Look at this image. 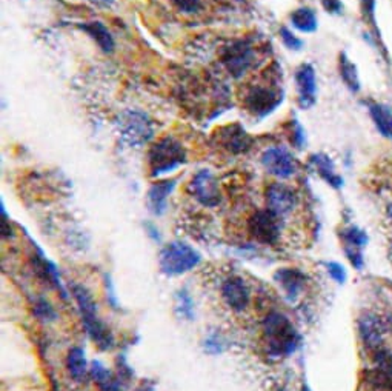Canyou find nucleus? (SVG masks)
Returning <instances> with one entry per match:
<instances>
[{"label":"nucleus","instance_id":"obj_12","mask_svg":"<svg viewBox=\"0 0 392 391\" xmlns=\"http://www.w3.org/2000/svg\"><path fill=\"white\" fill-rule=\"evenodd\" d=\"M341 244H343V252L354 268L361 269L363 268V249L368 245V234L363 229L349 225L340 232Z\"/></svg>","mask_w":392,"mask_h":391},{"label":"nucleus","instance_id":"obj_21","mask_svg":"<svg viewBox=\"0 0 392 391\" xmlns=\"http://www.w3.org/2000/svg\"><path fill=\"white\" fill-rule=\"evenodd\" d=\"M80 29L85 31L89 37H91L94 42L99 45V48L102 49L104 53H113L116 48L114 37L111 31L99 20H93V22H85L84 25H80Z\"/></svg>","mask_w":392,"mask_h":391},{"label":"nucleus","instance_id":"obj_41","mask_svg":"<svg viewBox=\"0 0 392 391\" xmlns=\"http://www.w3.org/2000/svg\"><path fill=\"white\" fill-rule=\"evenodd\" d=\"M237 2H245V0H237Z\"/></svg>","mask_w":392,"mask_h":391},{"label":"nucleus","instance_id":"obj_31","mask_svg":"<svg viewBox=\"0 0 392 391\" xmlns=\"http://www.w3.org/2000/svg\"><path fill=\"white\" fill-rule=\"evenodd\" d=\"M34 315L40 320H54L56 319V312L51 307V304L46 302V300H39V302L34 305Z\"/></svg>","mask_w":392,"mask_h":391},{"label":"nucleus","instance_id":"obj_3","mask_svg":"<svg viewBox=\"0 0 392 391\" xmlns=\"http://www.w3.org/2000/svg\"><path fill=\"white\" fill-rule=\"evenodd\" d=\"M186 160L188 154L185 147L171 136L159 139L149 147L148 165L153 177L176 172L179 167L186 164Z\"/></svg>","mask_w":392,"mask_h":391},{"label":"nucleus","instance_id":"obj_20","mask_svg":"<svg viewBox=\"0 0 392 391\" xmlns=\"http://www.w3.org/2000/svg\"><path fill=\"white\" fill-rule=\"evenodd\" d=\"M89 376L93 377L99 391H124V379L113 375L99 360H93L89 367Z\"/></svg>","mask_w":392,"mask_h":391},{"label":"nucleus","instance_id":"obj_32","mask_svg":"<svg viewBox=\"0 0 392 391\" xmlns=\"http://www.w3.org/2000/svg\"><path fill=\"white\" fill-rule=\"evenodd\" d=\"M325 267H326V272H328L329 277L333 280H336L337 284L341 285V284L346 282L348 274H346V269L343 268V265H340L337 262H326Z\"/></svg>","mask_w":392,"mask_h":391},{"label":"nucleus","instance_id":"obj_26","mask_svg":"<svg viewBox=\"0 0 392 391\" xmlns=\"http://www.w3.org/2000/svg\"><path fill=\"white\" fill-rule=\"evenodd\" d=\"M66 368L74 380H77V382H84V379L89 373V367L86 362L84 348L74 347L69 350L68 357H66Z\"/></svg>","mask_w":392,"mask_h":391},{"label":"nucleus","instance_id":"obj_34","mask_svg":"<svg viewBox=\"0 0 392 391\" xmlns=\"http://www.w3.org/2000/svg\"><path fill=\"white\" fill-rule=\"evenodd\" d=\"M171 2L176 5L179 11L185 14H194L202 6V0H171Z\"/></svg>","mask_w":392,"mask_h":391},{"label":"nucleus","instance_id":"obj_6","mask_svg":"<svg viewBox=\"0 0 392 391\" xmlns=\"http://www.w3.org/2000/svg\"><path fill=\"white\" fill-rule=\"evenodd\" d=\"M283 102V93L268 85H253L243 96V107L249 114L265 119Z\"/></svg>","mask_w":392,"mask_h":391},{"label":"nucleus","instance_id":"obj_10","mask_svg":"<svg viewBox=\"0 0 392 391\" xmlns=\"http://www.w3.org/2000/svg\"><path fill=\"white\" fill-rule=\"evenodd\" d=\"M189 192L203 207L214 208L220 204V189L216 176L209 169H200L189 184Z\"/></svg>","mask_w":392,"mask_h":391},{"label":"nucleus","instance_id":"obj_9","mask_svg":"<svg viewBox=\"0 0 392 391\" xmlns=\"http://www.w3.org/2000/svg\"><path fill=\"white\" fill-rule=\"evenodd\" d=\"M280 216L271 209H260L248 220V229L257 242L271 245L277 242L280 236Z\"/></svg>","mask_w":392,"mask_h":391},{"label":"nucleus","instance_id":"obj_42","mask_svg":"<svg viewBox=\"0 0 392 391\" xmlns=\"http://www.w3.org/2000/svg\"><path fill=\"white\" fill-rule=\"evenodd\" d=\"M278 391H285V390H283V388H281V390H278Z\"/></svg>","mask_w":392,"mask_h":391},{"label":"nucleus","instance_id":"obj_2","mask_svg":"<svg viewBox=\"0 0 392 391\" xmlns=\"http://www.w3.org/2000/svg\"><path fill=\"white\" fill-rule=\"evenodd\" d=\"M73 296L79 305L80 315H82V322L86 330L88 336L93 339V342L102 352H108L114 347V336L109 332V328L104 324V320L97 315V305L93 296L88 293V289L82 285H73Z\"/></svg>","mask_w":392,"mask_h":391},{"label":"nucleus","instance_id":"obj_28","mask_svg":"<svg viewBox=\"0 0 392 391\" xmlns=\"http://www.w3.org/2000/svg\"><path fill=\"white\" fill-rule=\"evenodd\" d=\"M360 9H361V14H363L365 22L374 31L376 39L380 40V31L376 22V0H360Z\"/></svg>","mask_w":392,"mask_h":391},{"label":"nucleus","instance_id":"obj_22","mask_svg":"<svg viewBox=\"0 0 392 391\" xmlns=\"http://www.w3.org/2000/svg\"><path fill=\"white\" fill-rule=\"evenodd\" d=\"M33 264H34V268H36V273L39 274L40 279H44L46 284L53 285L54 288L60 289V293H62L64 297H66V293L65 289L62 287V280H60V276H59V272L56 265L51 262V260H48L44 253L37 252V254H34L33 257Z\"/></svg>","mask_w":392,"mask_h":391},{"label":"nucleus","instance_id":"obj_38","mask_svg":"<svg viewBox=\"0 0 392 391\" xmlns=\"http://www.w3.org/2000/svg\"><path fill=\"white\" fill-rule=\"evenodd\" d=\"M388 216H389L391 222H392V205H389V207H388Z\"/></svg>","mask_w":392,"mask_h":391},{"label":"nucleus","instance_id":"obj_24","mask_svg":"<svg viewBox=\"0 0 392 391\" xmlns=\"http://www.w3.org/2000/svg\"><path fill=\"white\" fill-rule=\"evenodd\" d=\"M291 25L300 33H314L318 26V19L313 8L300 6L289 16Z\"/></svg>","mask_w":392,"mask_h":391},{"label":"nucleus","instance_id":"obj_40","mask_svg":"<svg viewBox=\"0 0 392 391\" xmlns=\"http://www.w3.org/2000/svg\"><path fill=\"white\" fill-rule=\"evenodd\" d=\"M389 257H391V260H392V244H391V247H389Z\"/></svg>","mask_w":392,"mask_h":391},{"label":"nucleus","instance_id":"obj_14","mask_svg":"<svg viewBox=\"0 0 392 391\" xmlns=\"http://www.w3.org/2000/svg\"><path fill=\"white\" fill-rule=\"evenodd\" d=\"M357 328L361 342H363V345L369 352H376L377 348L383 347L386 327L377 315L365 313L363 316H360Z\"/></svg>","mask_w":392,"mask_h":391},{"label":"nucleus","instance_id":"obj_1","mask_svg":"<svg viewBox=\"0 0 392 391\" xmlns=\"http://www.w3.org/2000/svg\"><path fill=\"white\" fill-rule=\"evenodd\" d=\"M263 333L268 353L274 357H286L296 353L301 340L294 324L280 312H273L265 317Z\"/></svg>","mask_w":392,"mask_h":391},{"label":"nucleus","instance_id":"obj_8","mask_svg":"<svg viewBox=\"0 0 392 391\" xmlns=\"http://www.w3.org/2000/svg\"><path fill=\"white\" fill-rule=\"evenodd\" d=\"M256 59L257 54L254 51V46L246 42V40H237L233 45H229L222 54L225 68L236 79L242 77L251 68H254Z\"/></svg>","mask_w":392,"mask_h":391},{"label":"nucleus","instance_id":"obj_17","mask_svg":"<svg viewBox=\"0 0 392 391\" xmlns=\"http://www.w3.org/2000/svg\"><path fill=\"white\" fill-rule=\"evenodd\" d=\"M217 136H218L220 145L234 154L248 152V149L251 148V144H253V137H251L245 132L243 127H240L238 124L228 125V127L222 128Z\"/></svg>","mask_w":392,"mask_h":391},{"label":"nucleus","instance_id":"obj_15","mask_svg":"<svg viewBox=\"0 0 392 391\" xmlns=\"http://www.w3.org/2000/svg\"><path fill=\"white\" fill-rule=\"evenodd\" d=\"M222 296L225 299L226 305L234 310V312H243L249 305L251 295L249 289L242 277H228L222 285Z\"/></svg>","mask_w":392,"mask_h":391},{"label":"nucleus","instance_id":"obj_29","mask_svg":"<svg viewBox=\"0 0 392 391\" xmlns=\"http://www.w3.org/2000/svg\"><path fill=\"white\" fill-rule=\"evenodd\" d=\"M278 34H280L281 42H283V45L288 49H291V51H300V49L305 46L303 40H301L298 36H296L293 31H291L288 26H281L278 29Z\"/></svg>","mask_w":392,"mask_h":391},{"label":"nucleus","instance_id":"obj_33","mask_svg":"<svg viewBox=\"0 0 392 391\" xmlns=\"http://www.w3.org/2000/svg\"><path fill=\"white\" fill-rule=\"evenodd\" d=\"M205 352L209 355H218L225 352V340L222 336L213 335L205 340Z\"/></svg>","mask_w":392,"mask_h":391},{"label":"nucleus","instance_id":"obj_11","mask_svg":"<svg viewBox=\"0 0 392 391\" xmlns=\"http://www.w3.org/2000/svg\"><path fill=\"white\" fill-rule=\"evenodd\" d=\"M296 86H297V104L301 109H309L317 102V76L311 64H301L296 69Z\"/></svg>","mask_w":392,"mask_h":391},{"label":"nucleus","instance_id":"obj_13","mask_svg":"<svg viewBox=\"0 0 392 391\" xmlns=\"http://www.w3.org/2000/svg\"><path fill=\"white\" fill-rule=\"evenodd\" d=\"M297 193L285 184L274 182L266 188L268 209H271V212L280 217H285L289 213H293V209L297 205Z\"/></svg>","mask_w":392,"mask_h":391},{"label":"nucleus","instance_id":"obj_7","mask_svg":"<svg viewBox=\"0 0 392 391\" xmlns=\"http://www.w3.org/2000/svg\"><path fill=\"white\" fill-rule=\"evenodd\" d=\"M266 173L278 179H289L298 172V160L285 147H269L260 157Z\"/></svg>","mask_w":392,"mask_h":391},{"label":"nucleus","instance_id":"obj_23","mask_svg":"<svg viewBox=\"0 0 392 391\" xmlns=\"http://www.w3.org/2000/svg\"><path fill=\"white\" fill-rule=\"evenodd\" d=\"M365 104L378 133L386 139H392V109L383 104L371 102V100Z\"/></svg>","mask_w":392,"mask_h":391},{"label":"nucleus","instance_id":"obj_27","mask_svg":"<svg viewBox=\"0 0 392 391\" xmlns=\"http://www.w3.org/2000/svg\"><path fill=\"white\" fill-rule=\"evenodd\" d=\"M174 312L180 319L184 320L194 319V300L189 296L186 289H180V292L176 293Z\"/></svg>","mask_w":392,"mask_h":391},{"label":"nucleus","instance_id":"obj_4","mask_svg":"<svg viewBox=\"0 0 392 391\" xmlns=\"http://www.w3.org/2000/svg\"><path fill=\"white\" fill-rule=\"evenodd\" d=\"M116 128L120 140L128 147L140 148L154 137V122L140 109H125L116 119Z\"/></svg>","mask_w":392,"mask_h":391},{"label":"nucleus","instance_id":"obj_37","mask_svg":"<svg viewBox=\"0 0 392 391\" xmlns=\"http://www.w3.org/2000/svg\"><path fill=\"white\" fill-rule=\"evenodd\" d=\"M136 391H156V387L154 384H151V382H144V384H140Z\"/></svg>","mask_w":392,"mask_h":391},{"label":"nucleus","instance_id":"obj_39","mask_svg":"<svg viewBox=\"0 0 392 391\" xmlns=\"http://www.w3.org/2000/svg\"><path fill=\"white\" fill-rule=\"evenodd\" d=\"M301 391H313V390H311L308 385H303V387H301Z\"/></svg>","mask_w":392,"mask_h":391},{"label":"nucleus","instance_id":"obj_36","mask_svg":"<svg viewBox=\"0 0 392 391\" xmlns=\"http://www.w3.org/2000/svg\"><path fill=\"white\" fill-rule=\"evenodd\" d=\"M93 5L99 6V8H111L114 5L116 0H89Z\"/></svg>","mask_w":392,"mask_h":391},{"label":"nucleus","instance_id":"obj_5","mask_svg":"<svg viewBox=\"0 0 392 391\" xmlns=\"http://www.w3.org/2000/svg\"><path fill=\"white\" fill-rule=\"evenodd\" d=\"M200 254L185 242H171L159 254L160 272L165 276H180L194 269L200 262Z\"/></svg>","mask_w":392,"mask_h":391},{"label":"nucleus","instance_id":"obj_19","mask_svg":"<svg viewBox=\"0 0 392 391\" xmlns=\"http://www.w3.org/2000/svg\"><path fill=\"white\" fill-rule=\"evenodd\" d=\"M309 162L329 187H333L334 189L343 187V177L336 172V165L329 156L325 153H314L309 156Z\"/></svg>","mask_w":392,"mask_h":391},{"label":"nucleus","instance_id":"obj_18","mask_svg":"<svg viewBox=\"0 0 392 391\" xmlns=\"http://www.w3.org/2000/svg\"><path fill=\"white\" fill-rule=\"evenodd\" d=\"M274 280L289 300H296L305 288L306 276L297 268H278L274 273Z\"/></svg>","mask_w":392,"mask_h":391},{"label":"nucleus","instance_id":"obj_35","mask_svg":"<svg viewBox=\"0 0 392 391\" xmlns=\"http://www.w3.org/2000/svg\"><path fill=\"white\" fill-rule=\"evenodd\" d=\"M321 5L326 9L328 13L331 14H340L341 9H343V4H341V0H320Z\"/></svg>","mask_w":392,"mask_h":391},{"label":"nucleus","instance_id":"obj_25","mask_svg":"<svg viewBox=\"0 0 392 391\" xmlns=\"http://www.w3.org/2000/svg\"><path fill=\"white\" fill-rule=\"evenodd\" d=\"M338 74L351 93L357 94L360 91L361 84L357 66L351 62V59L345 53H340L338 56Z\"/></svg>","mask_w":392,"mask_h":391},{"label":"nucleus","instance_id":"obj_16","mask_svg":"<svg viewBox=\"0 0 392 391\" xmlns=\"http://www.w3.org/2000/svg\"><path fill=\"white\" fill-rule=\"evenodd\" d=\"M177 185V179H164L157 180L148 189L146 202L149 212L154 216H162L168 208V197L174 192Z\"/></svg>","mask_w":392,"mask_h":391},{"label":"nucleus","instance_id":"obj_30","mask_svg":"<svg viewBox=\"0 0 392 391\" xmlns=\"http://www.w3.org/2000/svg\"><path fill=\"white\" fill-rule=\"evenodd\" d=\"M289 140L297 149H301L306 145V133L303 127L298 124V120H291L289 125Z\"/></svg>","mask_w":392,"mask_h":391}]
</instances>
